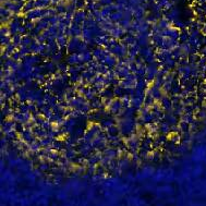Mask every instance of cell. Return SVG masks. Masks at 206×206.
<instances>
[{"instance_id": "obj_1", "label": "cell", "mask_w": 206, "mask_h": 206, "mask_svg": "<svg viewBox=\"0 0 206 206\" xmlns=\"http://www.w3.org/2000/svg\"><path fill=\"white\" fill-rule=\"evenodd\" d=\"M84 19H85V13L83 11H77V14H74V18H73V22L80 24L81 22H83Z\"/></svg>"}]
</instances>
